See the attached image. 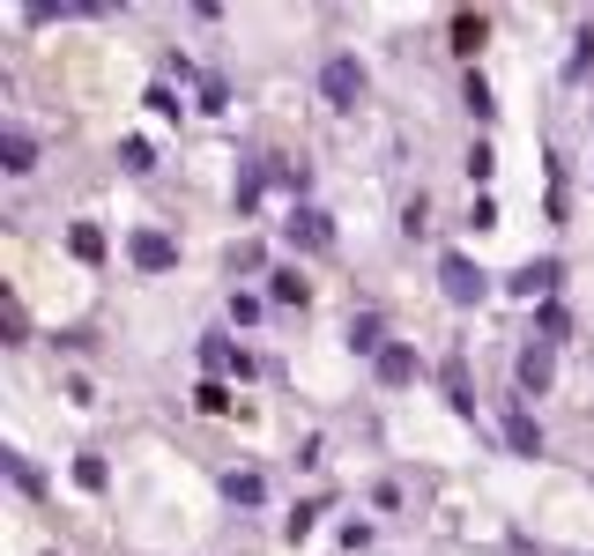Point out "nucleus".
<instances>
[{
    "instance_id": "nucleus-1",
    "label": "nucleus",
    "mask_w": 594,
    "mask_h": 556,
    "mask_svg": "<svg viewBox=\"0 0 594 556\" xmlns=\"http://www.w3.org/2000/svg\"><path fill=\"white\" fill-rule=\"evenodd\" d=\"M320 97L327 112H357V97H365V60L357 52H327L320 60Z\"/></svg>"
},
{
    "instance_id": "nucleus-2",
    "label": "nucleus",
    "mask_w": 594,
    "mask_h": 556,
    "mask_svg": "<svg viewBox=\"0 0 594 556\" xmlns=\"http://www.w3.org/2000/svg\"><path fill=\"white\" fill-rule=\"evenodd\" d=\"M439 282L453 305H483V290H491V275L469 260V253H439Z\"/></svg>"
},
{
    "instance_id": "nucleus-3",
    "label": "nucleus",
    "mask_w": 594,
    "mask_h": 556,
    "mask_svg": "<svg viewBox=\"0 0 594 556\" xmlns=\"http://www.w3.org/2000/svg\"><path fill=\"white\" fill-rule=\"evenodd\" d=\"M283 238H290L297 253H327V245H335V223H327L313 200H290V216H283Z\"/></svg>"
},
{
    "instance_id": "nucleus-4",
    "label": "nucleus",
    "mask_w": 594,
    "mask_h": 556,
    "mask_svg": "<svg viewBox=\"0 0 594 556\" xmlns=\"http://www.w3.org/2000/svg\"><path fill=\"white\" fill-rule=\"evenodd\" d=\"M557 282H565V267H557V260H520L513 275H505V290L528 297V305H535V297L550 305V297H557Z\"/></svg>"
},
{
    "instance_id": "nucleus-5",
    "label": "nucleus",
    "mask_w": 594,
    "mask_h": 556,
    "mask_svg": "<svg viewBox=\"0 0 594 556\" xmlns=\"http://www.w3.org/2000/svg\"><path fill=\"white\" fill-rule=\"evenodd\" d=\"M513 379H520V393H550L557 387V349H550V341H528L520 363H513Z\"/></svg>"
},
{
    "instance_id": "nucleus-6",
    "label": "nucleus",
    "mask_w": 594,
    "mask_h": 556,
    "mask_svg": "<svg viewBox=\"0 0 594 556\" xmlns=\"http://www.w3.org/2000/svg\"><path fill=\"white\" fill-rule=\"evenodd\" d=\"M126 253H134V267H142V275H172V267H178V245L164 238V230H134V238H126Z\"/></svg>"
},
{
    "instance_id": "nucleus-7",
    "label": "nucleus",
    "mask_w": 594,
    "mask_h": 556,
    "mask_svg": "<svg viewBox=\"0 0 594 556\" xmlns=\"http://www.w3.org/2000/svg\"><path fill=\"white\" fill-rule=\"evenodd\" d=\"M0 171L8 178H30L38 171V134L30 126H0Z\"/></svg>"
},
{
    "instance_id": "nucleus-8",
    "label": "nucleus",
    "mask_w": 594,
    "mask_h": 556,
    "mask_svg": "<svg viewBox=\"0 0 594 556\" xmlns=\"http://www.w3.org/2000/svg\"><path fill=\"white\" fill-rule=\"evenodd\" d=\"M371 371H379V387H417V371H423L417 341H387V357L371 363Z\"/></svg>"
},
{
    "instance_id": "nucleus-9",
    "label": "nucleus",
    "mask_w": 594,
    "mask_h": 556,
    "mask_svg": "<svg viewBox=\"0 0 594 556\" xmlns=\"http://www.w3.org/2000/svg\"><path fill=\"white\" fill-rule=\"evenodd\" d=\"M349 357H371V363L387 357V319H379V312H357V319H349Z\"/></svg>"
},
{
    "instance_id": "nucleus-10",
    "label": "nucleus",
    "mask_w": 594,
    "mask_h": 556,
    "mask_svg": "<svg viewBox=\"0 0 594 556\" xmlns=\"http://www.w3.org/2000/svg\"><path fill=\"white\" fill-rule=\"evenodd\" d=\"M445 38H453V52H461V60H475V52L491 45V16H475V8H461V16H453V30H445Z\"/></svg>"
},
{
    "instance_id": "nucleus-11",
    "label": "nucleus",
    "mask_w": 594,
    "mask_h": 556,
    "mask_svg": "<svg viewBox=\"0 0 594 556\" xmlns=\"http://www.w3.org/2000/svg\"><path fill=\"white\" fill-rule=\"evenodd\" d=\"M439 379H445V401H453V415H475V387H469V357H461V349L439 363Z\"/></svg>"
},
{
    "instance_id": "nucleus-12",
    "label": "nucleus",
    "mask_w": 594,
    "mask_h": 556,
    "mask_svg": "<svg viewBox=\"0 0 594 556\" xmlns=\"http://www.w3.org/2000/svg\"><path fill=\"white\" fill-rule=\"evenodd\" d=\"M505 445H513L520 460H543V431L528 423V409H520V401H505Z\"/></svg>"
},
{
    "instance_id": "nucleus-13",
    "label": "nucleus",
    "mask_w": 594,
    "mask_h": 556,
    "mask_svg": "<svg viewBox=\"0 0 594 556\" xmlns=\"http://www.w3.org/2000/svg\"><path fill=\"white\" fill-rule=\"evenodd\" d=\"M0 334H8V349H23L30 341V312H23V297L16 290H0Z\"/></svg>"
},
{
    "instance_id": "nucleus-14",
    "label": "nucleus",
    "mask_w": 594,
    "mask_h": 556,
    "mask_svg": "<svg viewBox=\"0 0 594 556\" xmlns=\"http://www.w3.org/2000/svg\"><path fill=\"white\" fill-rule=\"evenodd\" d=\"M268 297H275V305H313V282H305L297 267H275V275H268Z\"/></svg>"
},
{
    "instance_id": "nucleus-15",
    "label": "nucleus",
    "mask_w": 594,
    "mask_h": 556,
    "mask_svg": "<svg viewBox=\"0 0 594 556\" xmlns=\"http://www.w3.org/2000/svg\"><path fill=\"white\" fill-rule=\"evenodd\" d=\"M68 253L82 267H104V230H98V223H74V230H68Z\"/></svg>"
},
{
    "instance_id": "nucleus-16",
    "label": "nucleus",
    "mask_w": 594,
    "mask_h": 556,
    "mask_svg": "<svg viewBox=\"0 0 594 556\" xmlns=\"http://www.w3.org/2000/svg\"><path fill=\"white\" fill-rule=\"evenodd\" d=\"M223 497H231V505H260V497H268V483H260L253 467H231V475H223Z\"/></svg>"
},
{
    "instance_id": "nucleus-17",
    "label": "nucleus",
    "mask_w": 594,
    "mask_h": 556,
    "mask_svg": "<svg viewBox=\"0 0 594 556\" xmlns=\"http://www.w3.org/2000/svg\"><path fill=\"white\" fill-rule=\"evenodd\" d=\"M104 483H112V467H104V453H74V490H90V497H104Z\"/></svg>"
},
{
    "instance_id": "nucleus-18",
    "label": "nucleus",
    "mask_w": 594,
    "mask_h": 556,
    "mask_svg": "<svg viewBox=\"0 0 594 556\" xmlns=\"http://www.w3.org/2000/svg\"><path fill=\"white\" fill-rule=\"evenodd\" d=\"M0 467H8V483L23 490V497H45V475H38V467H30L23 453H0Z\"/></svg>"
},
{
    "instance_id": "nucleus-19",
    "label": "nucleus",
    "mask_w": 594,
    "mask_h": 556,
    "mask_svg": "<svg viewBox=\"0 0 594 556\" xmlns=\"http://www.w3.org/2000/svg\"><path fill=\"white\" fill-rule=\"evenodd\" d=\"M572 334V319H565V305H557V297H550L543 312H535V341H550V349H557V341Z\"/></svg>"
},
{
    "instance_id": "nucleus-20",
    "label": "nucleus",
    "mask_w": 594,
    "mask_h": 556,
    "mask_svg": "<svg viewBox=\"0 0 594 556\" xmlns=\"http://www.w3.org/2000/svg\"><path fill=\"white\" fill-rule=\"evenodd\" d=\"M194 409H201V415H231L238 401H231V387H223V379H201V387H194Z\"/></svg>"
},
{
    "instance_id": "nucleus-21",
    "label": "nucleus",
    "mask_w": 594,
    "mask_h": 556,
    "mask_svg": "<svg viewBox=\"0 0 594 556\" xmlns=\"http://www.w3.org/2000/svg\"><path fill=\"white\" fill-rule=\"evenodd\" d=\"M148 112H156V120H178V112H186V97H178V90H172V82H148Z\"/></svg>"
},
{
    "instance_id": "nucleus-22",
    "label": "nucleus",
    "mask_w": 594,
    "mask_h": 556,
    "mask_svg": "<svg viewBox=\"0 0 594 556\" xmlns=\"http://www.w3.org/2000/svg\"><path fill=\"white\" fill-rule=\"evenodd\" d=\"M461 104H469L475 120H491V112H498V104H491V82H483L475 68H469V82H461Z\"/></svg>"
},
{
    "instance_id": "nucleus-23",
    "label": "nucleus",
    "mask_w": 594,
    "mask_h": 556,
    "mask_svg": "<svg viewBox=\"0 0 594 556\" xmlns=\"http://www.w3.org/2000/svg\"><path fill=\"white\" fill-rule=\"evenodd\" d=\"M201 363H208V371H231V363H238V349H231L223 334H201Z\"/></svg>"
},
{
    "instance_id": "nucleus-24",
    "label": "nucleus",
    "mask_w": 594,
    "mask_h": 556,
    "mask_svg": "<svg viewBox=\"0 0 594 556\" xmlns=\"http://www.w3.org/2000/svg\"><path fill=\"white\" fill-rule=\"evenodd\" d=\"M461 171H469L475 186H491V171H498V156H491V142H475V148H469V164H461Z\"/></svg>"
},
{
    "instance_id": "nucleus-25",
    "label": "nucleus",
    "mask_w": 594,
    "mask_h": 556,
    "mask_svg": "<svg viewBox=\"0 0 594 556\" xmlns=\"http://www.w3.org/2000/svg\"><path fill=\"white\" fill-rule=\"evenodd\" d=\"M401 230H409V238H423V230H431V200H409V208H401Z\"/></svg>"
},
{
    "instance_id": "nucleus-26",
    "label": "nucleus",
    "mask_w": 594,
    "mask_h": 556,
    "mask_svg": "<svg viewBox=\"0 0 594 556\" xmlns=\"http://www.w3.org/2000/svg\"><path fill=\"white\" fill-rule=\"evenodd\" d=\"M120 164H126V171H134V178H142V171H148V164H156V156H148V142H120Z\"/></svg>"
},
{
    "instance_id": "nucleus-27",
    "label": "nucleus",
    "mask_w": 594,
    "mask_h": 556,
    "mask_svg": "<svg viewBox=\"0 0 594 556\" xmlns=\"http://www.w3.org/2000/svg\"><path fill=\"white\" fill-rule=\"evenodd\" d=\"M313 519H320V512H313V505H297L290 519H283V534H290V542H305V534H313Z\"/></svg>"
}]
</instances>
